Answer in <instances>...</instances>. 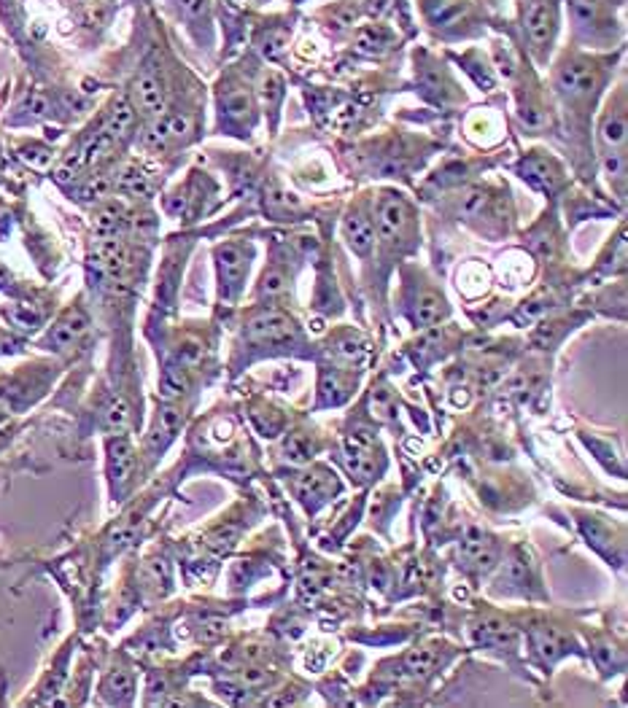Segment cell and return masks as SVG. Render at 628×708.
<instances>
[{
	"mask_svg": "<svg viewBox=\"0 0 628 708\" xmlns=\"http://www.w3.org/2000/svg\"><path fill=\"white\" fill-rule=\"evenodd\" d=\"M178 11L189 22H208L210 17V0H173Z\"/></svg>",
	"mask_w": 628,
	"mask_h": 708,
	"instance_id": "cell-38",
	"label": "cell"
},
{
	"mask_svg": "<svg viewBox=\"0 0 628 708\" xmlns=\"http://www.w3.org/2000/svg\"><path fill=\"white\" fill-rule=\"evenodd\" d=\"M626 94H623V89H618L604 105L596 140H599V154H601V165H604L609 184L618 181L620 200H623V186H626Z\"/></svg>",
	"mask_w": 628,
	"mask_h": 708,
	"instance_id": "cell-2",
	"label": "cell"
},
{
	"mask_svg": "<svg viewBox=\"0 0 628 708\" xmlns=\"http://www.w3.org/2000/svg\"><path fill=\"white\" fill-rule=\"evenodd\" d=\"M291 288V275L286 272L281 264H270L265 272H262V280H259V288H256V294L259 297H267V299H275L286 294Z\"/></svg>",
	"mask_w": 628,
	"mask_h": 708,
	"instance_id": "cell-27",
	"label": "cell"
},
{
	"mask_svg": "<svg viewBox=\"0 0 628 708\" xmlns=\"http://www.w3.org/2000/svg\"><path fill=\"white\" fill-rule=\"evenodd\" d=\"M615 0H569L571 27L585 43H609L620 30L615 22Z\"/></svg>",
	"mask_w": 628,
	"mask_h": 708,
	"instance_id": "cell-6",
	"label": "cell"
},
{
	"mask_svg": "<svg viewBox=\"0 0 628 708\" xmlns=\"http://www.w3.org/2000/svg\"><path fill=\"white\" fill-rule=\"evenodd\" d=\"M213 259H216V272H219V297L224 302H238L246 288L248 270H251V259H254L251 242H221V245H216Z\"/></svg>",
	"mask_w": 628,
	"mask_h": 708,
	"instance_id": "cell-5",
	"label": "cell"
},
{
	"mask_svg": "<svg viewBox=\"0 0 628 708\" xmlns=\"http://www.w3.org/2000/svg\"><path fill=\"white\" fill-rule=\"evenodd\" d=\"M435 665H437V654L432 652V649H426V647L410 649L407 657H404V668L410 673H429Z\"/></svg>",
	"mask_w": 628,
	"mask_h": 708,
	"instance_id": "cell-36",
	"label": "cell"
},
{
	"mask_svg": "<svg viewBox=\"0 0 628 708\" xmlns=\"http://www.w3.org/2000/svg\"><path fill=\"white\" fill-rule=\"evenodd\" d=\"M416 75H421V87L426 92H435L437 100H448L451 94H456V87H453L448 71L439 65L437 59H432V57L423 54V62L416 59Z\"/></svg>",
	"mask_w": 628,
	"mask_h": 708,
	"instance_id": "cell-21",
	"label": "cell"
},
{
	"mask_svg": "<svg viewBox=\"0 0 628 708\" xmlns=\"http://www.w3.org/2000/svg\"><path fill=\"white\" fill-rule=\"evenodd\" d=\"M130 423V407L122 401V399H114L105 410V429L111 431H124Z\"/></svg>",
	"mask_w": 628,
	"mask_h": 708,
	"instance_id": "cell-37",
	"label": "cell"
},
{
	"mask_svg": "<svg viewBox=\"0 0 628 708\" xmlns=\"http://www.w3.org/2000/svg\"><path fill=\"white\" fill-rule=\"evenodd\" d=\"M518 175L523 178V181H529L534 189H539V191H548L553 194L555 189L564 184V168L553 159L550 154H545V151H532V154H526L520 162H518Z\"/></svg>",
	"mask_w": 628,
	"mask_h": 708,
	"instance_id": "cell-13",
	"label": "cell"
},
{
	"mask_svg": "<svg viewBox=\"0 0 628 708\" xmlns=\"http://www.w3.org/2000/svg\"><path fill=\"white\" fill-rule=\"evenodd\" d=\"M22 156H24V162H30L33 168H46L49 162H52V151L49 149H43V146H30V149H24L22 151Z\"/></svg>",
	"mask_w": 628,
	"mask_h": 708,
	"instance_id": "cell-41",
	"label": "cell"
},
{
	"mask_svg": "<svg viewBox=\"0 0 628 708\" xmlns=\"http://www.w3.org/2000/svg\"><path fill=\"white\" fill-rule=\"evenodd\" d=\"M458 558H461L467 571L485 574L488 568H494L496 560H499V544L485 531L469 528L464 533V539L458 541Z\"/></svg>",
	"mask_w": 628,
	"mask_h": 708,
	"instance_id": "cell-12",
	"label": "cell"
},
{
	"mask_svg": "<svg viewBox=\"0 0 628 708\" xmlns=\"http://www.w3.org/2000/svg\"><path fill=\"white\" fill-rule=\"evenodd\" d=\"M124 224V207L119 202H108L97 210L95 216V232L100 237H114L119 226Z\"/></svg>",
	"mask_w": 628,
	"mask_h": 708,
	"instance_id": "cell-32",
	"label": "cell"
},
{
	"mask_svg": "<svg viewBox=\"0 0 628 708\" xmlns=\"http://www.w3.org/2000/svg\"><path fill=\"white\" fill-rule=\"evenodd\" d=\"M612 59L590 57L574 49H564L553 65V89L564 103L567 113L583 116L593 108L596 97L601 92Z\"/></svg>",
	"mask_w": 628,
	"mask_h": 708,
	"instance_id": "cell-1",
	"label": "cell"
},
{
	"mask_svg": "<svg viewBox=\"0 0 628 708\" xmlns=\"http://www.w3.org/2000/svg\"><path fill=\"white\" fill-rule=\"evenodd\" d=\"M370 407H372V418H381V420H388L394 418V401H391V393L386 388H372V396H370Z\"/></svg>",
	"mask_w": 628,
	"mask_h": 708,
	"instance_id": "cell-39",
	"label": "cell"
},
{
	"mask_svg": "<svg viewBox=\"0 0 628 708\" xmlns=\"http://www.w3.org/2000/svg\"><path fill=\"white\" fill-rule=\"evenodd\" d=\"M316 439L310 436V434H305V431H297V434H291L289 439H286L284 445V455L291 461V464H307L313 455H316Z\"/></svg>",
	"mask_w": 628,
	"mask_h": 708,
	"instance_id": "cell-30",
	"label": "cell"
},
{
	"mask_svg": "<svg viewBox=\"0 0 628 708\" xmlns=\"http://www.w3.org/2000/svg\"><path fill=\"white\" fill-rule=\"evenodd\" d=\"M529 245H532V251L539 259H550L553 253H555V248H558V232H555L553 216H545L542 224L534 226V232L529 235Z\"/></svg>",
	"mask_w": 628,
	"mask_h": 708,
	"instance_id": "cell-26",
	"label": "cell"
},
{
	"mask_svg": "<svg viewBox=\"0 0 628 708\" xmlns=\"http://www.w3.org/2000/svg\"><path fill=\"white\" fill-rule=\"evenodd\" d=\"M133 121H135V113H133L130 100H116L111 113H108V121H105V130L103 132H108L114 140H119V138H124V135L130 132Z\"/></svg>",
	"mask_w": 628,
	"mask_h": 708,
	"instance_id": "cell-28",
	"label": "cell"
},
{
	"mask_svg": "<svg viewBox=\"0 0 628 708\" xmlns=\"http://www.w3.org/2000/svg\"><path fill=\"white\" fill-rule=\"evenodd\" d=\"M289 43H291V27L284 24V22H272V24L259 27V33L254 38L256 52L265 59H281L286 54V49H289Z\"/></svg>",
	"mask_w": 628,
	"mask_h": 708,
	"instance_id": "cell-22",
	"label": "cell"
},
{
	"mask_svg": "<svg viewBox=\"0 0 628 708\" xmlns=\"http://www.w3.org/2000/svg\"><path fill=\"white\" fill-rule=\"evenodd\" d=\"M343 464L348 469V474L359 482H370L378 480V474L386 466L383 458L381 442L375 436V431L370 429H353L351 434H345L343 439Z\"/></svg>",
	"mask_w": 628,
	"mask_h": 708,
	"instance_id": "cell-7",
	"label": "cell"
},
{
	"mask_svg": "<svg viewBox=\"0 0 628 708\" xmlns=\"http://www.w3.org/2000/svg\"><path fill=\"white\" fill-rule=\"evenodd\" d=\"M520 24L523 36L529 40V49L536 62H548L553 43L558 36L561 19H558V0H523L520 3Z\"/></svg>",
	"mask_w": 628,
	"mask_h": 708,
	"instance_id": "cell-4",
	"label": "cell"
},
{
	"mask_svg": "<svg viewBox=\"0 0 628 708\" xmlns=\"http://www.w3.org/2000/svg\"><path fill=\"white\" fill-rule=\"evenodd\" d=\"M391 11H394V0H370V14L378 19H386L391 17Z\"/></svg>",
	"mask_w": 628,
	"mask_h": 708,
	"instance_id": "cell-43",
	"label": "cell"
},
{
	"mask_svg": "<svg viewBox=\"0 0 628 708\" xmlns=\"http://www.w3.org/2000/svg\"><path fill=\"white\" fill-rule=\"evenodd\" d=\"M108 477H111V485H114V490H119L122 485L130 480V474H133V466H135V452H133V442L127 439V436H111L108 439Z\"/></svg>",
	"mask_w": 628,
	"mask_h": 708,
	"instance_id": "cell-19",
	"label": "cell"
},
{
	"mask_svg": "<svg viewBox=\"0 0 628 708\" xmlns=\"http://www.w3.org/2000/svg\"><path fill=\"white\" fill-rule=\"evenodd\" d=\"M108 191H111V178L108 175H92L81 194H84V200H103V197H108Z\"/></svg>",
	"mask_w": 628,
	"mask_h": 708,
	"instance_id": "cell-40",
	"label": "cell"
},
{
	"mask_svg": "<svg viewBox=\"0 0 628 708\" xmlns=\"http://www.w3.org/2000/svg\"><path fill=\"white\" fill-rule=\"evenodd\" d=\"M87 316L81 313V310H68L65 316L59 318V323L49 332V345H54V348H71L73 342H76L78 337L87 332Z\"/></svg>",
	"mask_w": 628,
	"mask_h": 708,
	"instance_id": "cell-24",
	"label": "cell"
},
{
	"mask_svg": "<svg viewBox=\"0 0 628 708\" xmlns=\"http://www.w3.org/2000/svg\"><path fill=\"white\" fill-rule=\"evenodd\" d=\"M232 3H238V6H254L256 0H232Z\"/></svg>",
	"mask_w": 628,
	"mask_h": 708,
	"instance_id": "cell-45",
	"label": "cell"
},
{
	"mask_svg": "<svg viewBox=\"0 0 628 708\" xmlns=\"http://www.w3.org/2000/svg\"><path fill=\"white\" fill-rule=\"evenodd\" d=\"M187 388H189V374H187L184 367H170V369L162 372L159 391H162L165 399H175V396H181Z\"/></svg>",
	"mask_w": 628,
	"mask_h": 708,
	"instance_id": "cell-34",
	"label": "cell"
},
{
	"mask_svg": "<svg viewBox=\"0 0 628 708\" xmlns=\"http://www.w3.org/2000/svg\"><path fill=\"white\" fill-rule=\"evenodd\" d=\"M404 310L418 329H429L448 316V302L432 280L418 275V280H407L404 286Z\"/></svg>",
	"mask_w": 628,
	"mask_h": 708,
	"instance_id": "cell-9",
	"label": "cell"
},
{
	"mask_svg": "<svg viewBox=\"0 0 628 708\" xmlns=\"http://www.w3.org/2000/svg\"><path fill=\"white\" fill-rule=\"evenodd\" d=\"M421 6L426 22L442 33H461L472 22V6L467 0H423Z\"/></svg>",
	"mask_w": 628,
	"mask_h": 708,
	"instance_id": "cell-14",
	"label": "cell"
},
{
	"mask_svg": "<svg viewBox=\"0 0 628 708\" xmlns=\"http://www.w3.org/2000/svg\"><path fill=\"white\" fill-rule=\"evenodd\" d=\"M532 649L534 654L550 668L555 665L561 657L574 652V641H571L569 633L558 630V628H548V625H539L532 630Z\"/></svg>",
	"mask_w": 628,
	"mask_h": 708,
	"instance_id": "cell-16",
	"label": "cell"
},
{
	"mask_svg": "<svg viewBox=\"0 0 628 708\" xmlns=\"http://www.w3.org/2000/svg\"><path fill=\"white\" fill-rule=\"evenodd\" d=\"M294 490L300 496V501L307 506V509H319L321 503H326L337 490H340V482L335 477V471L326 466H316L313 471L302 474L297 482H294Z\"/></svg>",
	"mask_w": 628,
	"mask_h": 708,
	"instance_id": "cell-15",
	"label": "cell"
},
{
	"mask_svg": "<svg viewBox=\"0 0 628 708\" xmlns=\"http://www.w3.org/2000/svg\"><path fill=\"white\" fill-rule=\"evenodd\" d=\"M116 186L122 189L124 194H133V197H146V194L152 191V181H149V175H146L143 170L138 168V165H127V168L119 172V178H116Z\"/></svg>",
	"mask_w": 628,
	"mask_h": 708,
	"instance_id": "cell-31",
	"label": "cell"
},
{
	"mask_svg": "<svg viewBox=\"0 0 628 708\" xmlns=\"http://www.w3.org/2000/svg\"><path fill=\"white\" fill-rule=\"evenodd\" d=\"M472 633H475V641L480 647H488V649H496V652H513L515 647H518V633H515L513 625H507L504 619H499V617H485V619H480L475 628H472Z\"/></svg>",
	"mask_w": 628,
	"mask_h": 708,
	"instance_id": "cell-17",
	"label": "cell"
},
{
	"mask_svg": "<svg viewBox=\"0 0 628 708\" xmlns=\"http://www.w3.org/2000/svg\"><path fill=\"white\" fill-rule=\"evenodd\" d=\"M221 633H224V625H221V622H205L203 630H200V638H203V641H216Z\"/></svg>",
	"mask_w": 628,
	"mask_h": 708,
	"instance_id": "cell-44",
	"label": "cell"
},
{
	"mask_svg": "<svg viewBox=\"0 0 628 708\" xmlns=\"http://www.w3.org/2000/svg\"><path fill=\"white\" fill-rule=\"evenodd\" d=\"M243 342L251 348H284L300 342V326L281 310H262L243 329Z\"/></svg>",
	"mask_w": 628,
	"mask_h": 708,
	"instance_id": "cell-8",
	"label": "cell"
},
{
	"mask_svg": "<svg viewBox=\"0 0 628 708\" xmlns=\"http://www.w3.org/2000/svg\"><path fill=\"white\" fill-rule=\"evenodd\" d=\"M256 92H259V97H262V103H265V108L270 111V116H272V119H278L281 103H284V97H286L284 75L275 73V71H262L259 84H256Z\"/></svg>",
	"mask_w": 628,
	"mask_h": 708,
	"instance_id": "cell-25",
	"label": "cell"
},
{
	"mask_svg": "<svg viewBox=\"0 0 628 708\" xmlns=\"http://www.w3.org/2000/svg\"><path fill=\"white\" fill-rule=\"evenodd\" d=\"M219 113H221V124L235 127L238 135L243 130H251L254 119H256V100L254 92L243 78H227L219 87Z\"/></svg>",
	"mask_w": 628,
	"mask_h": 708,
	"instance_id": "cell-10",
	"label": "cell"
},
{
	"mask_svg": "<svg viewBox=\"0 0 628 708\" xmlns=\"http://www.w3.org/2000/svg\"><path fill=\"white\" fill-rule=\"evenodd\" d=\"M133 105L146 116H159L165 108V89L154 73H140L133 81Z\"/></svg>",
	"mask_w": 628,
	"mask_h": 708,
	"instance_id": "cell-20",
	"label": "cell"
},
{
	"mask_svg": "<svg viewBox=\"0 0 628 708\" xmlns=\"http://www.w3.org/2000/svg\"><path fill=\"white\" fill-rule=\"evenodd\" d=\"M372 219H375V242L381 245L383 256H397L413 248L416 213L402 194L386 189L378 197V205L372 207Z\"/></svg>",
	"mask_w": 628,
	"mask_h": 708,
	"instance_id": "cell-3",
	"label": "cell"
},
{
	"mask_svg": "<svg viewBox=\"0 0 628 708\" xmlns=\"http://www.w3.org/2000/svg\"><path fill=\"white\" fill-rule=\"evenodd\" d=\"M391 43H394V33H391L383 22L362 24V27H356V33H353V46H356V52H362V54L378 57V54H383V52H388Z\"/></svg>",
	"mask_w": 628,
	"mask_h": 708,
	"instance_id": "cell-23",
	"label": "cell"
},
{
	"mask_svg": "<svg viewBox=\"0 0 628 708\" xmlns=\"http://www.w3.org/2000/svg\"><path fill=\"white\" fill-rule=\"evenodd\" d=\"M574 326H571V320L567 318H553V320H545L536 332H534V342L536 345H542V348H550L555 342H561V337L571 332Z\"/></svg>",
	"mask_w": 628,
	"mask_h": 708,
	"instance_id": "cell-33",
	"label": "cell"
},
{
	"mask_svg": "<svg viewBox=\"0 0 628 708\" xmlns=\"http://www.w3.org/2000/svg\"><path fill=\"white\" fill-rule=\"evenodd\" d=\"M103 695H105L108 700H114V703L127 700V698L133 695V673L127 671V668H114V671H108L105 681H103Z\"/></svg>",
	"mask_w": 628,
	"mask_h": 708,
	"instance_id": "cell-29",
	"label": "cell"
},
{
	"mask_svg": "<svg viewBox=\"0 0 628 708\" xmlns=\"http://www.w3.org/2000/svg\"><path fill=\"white\" fill-rule=\"evenodd\" d=\"M326 17H329V24H326L329 30H335V33H348V30L353 27V22H356V8H351L348 3H340V6L329 8Z\"/></svg>",
	"mask_w": 628,
	"mask_h": 708,
	"instance_id": "cell-35",
	"label": "cell"
},
{
	"mask_svg": "<svg viewBox=\"0 0 628 708\" xmlns=\"http://www.w3.org/2000/svg\"><path fill=\"white\" fill-rule=\"evenodd\" d=\"M615 654H623V652L615 649V647H609V644H599V647H596V660H599V665L604 668V673H609V668H623L620 663H615Z\"/></svg>",
	"mask_w": 628,
	"mask_h": 708,
	"instance_id": "cell-42",
	"label": "cell"
},
{
	"mask_svg": "<svg viewBox=\"0 0 628 708\" xmlns=\"http://www.w3.org/2000/svg\"><path fill=\"white\" fill-rule=\"evenodd\" d=\"M353 388H356V374L324 367L321 369V380H319V407H337V404H343Z\"/></svg>",
	"mask_w": 628,
	"mask_h": 708,
	"instance_id": "cell-18",
	"label": "cell"
},
{
	"mask_svg": "<svg viewBox=\"0 0 628 708\" xmlns=\"http://www.w3.org/2000/svg\"><path fill=\"white\" fill-rule=\"evenodd\" d=\"M343 237L359 259H370L375 248V219L370 202H353L343 219Z\"/></svg>",
	"mask_w": 628,
	"mask_h": 708,
	"instance_id": "cell-11",
	"label": "cell"
}]
</instances>
